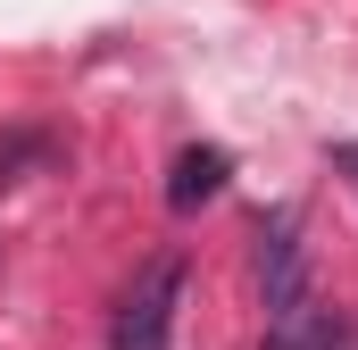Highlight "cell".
I'll return each mask as SVG.
<instances>
[{
  "mask_svg": "<svg viewBox=\"0 0 358 350\" xmlns=\"http://www.w3.org/2000/svg\"><path fill=\"white\" fill-rule=\"evenodd\" d=\"M334 167H342V175L358 183V142H342V150H334Z\"/></svg>",
  "mask_w": 358,
  "mask_h": 350,
  "instance_id": "cell-5",
  "label": "cell"
},
{
  "mask_svg": "<svg viewBox=\"0 0 358 350\" xmlns=\"http://www.w3.org/2000/svg\"><path fill=\"white\" fill-rule=\"evenodd\" d=\"M176 300H183V259H150L108 317V350H167L176 342Z\"/></svg>",
  "mask_w": 358,
  "mask_h": 350,
  "instance_id": "cell-1",
  "label": "cell"
},
{
  "mask_svg": "<svg viewBox=\"0 0 358 350\" xmlns=\"http://www.w3.org/2000/svg\"><path fill=\"white\" fill-rule=\"evenodd\" d=\"M267 350H358V326L342 317V309H325V300L308 292L300 309L267 317Z\"/></svg>",
  "mask_w": 358,
  "mask_h": 350,
  "instance_id": "cell-3",
  "label": "cell"
},
{
  "mask_svg": "<svg viewBox=\"0 0 358 350\" xmlns=\"http://www.w3.org/2000/svg\"><path fill=\"white\" fill-rule=\"evenodd\" d=\"M225 175H234V159H225L217 142L176 150V167H167V209H176V217H192L200 200H217V192H225Z\"/></svg>",
  "mask_w": 358,
  "mask_h": 350,
  "instance_id": "cell-4",
  "label": "cell"
},
{
  "mask_svg": "<svg viewBox=\"0 0 358 350\" xmlns=\"http://www.w3.org/2000/svg\"><path fill=\"white\" fill-rule=\"evenodd\" d=\"M259 292H267V317L308 300V251H300V217L292 209H275L259 225Z\"/></svg>",
  "mask_w": 358,
  "mask_h": 350,
  "instance_id": "cell-2",
  "label": "cell"
}]
</instances>
